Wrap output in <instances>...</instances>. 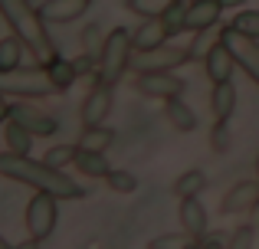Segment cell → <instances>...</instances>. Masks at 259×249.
<instances>
[{
  "label": "cell",
  "instance_id": "1",
  "mask_svg": "<svg viewBox=\"0 0 259 249\" xmlns=\"http://www.w3.org/2000/svg\"><path fill=\"white\" fill-rule=\"evenodd\" d=\"M0 174L7 180L33 187V190H46L59 200H79L82 197V184L72 180L63 167H53L50 161H33L30 154H17L10 147L0 154Z\"/></svg>",
  "mask_w": 259,
  "mask_h": 249
},
{
  "label": "cell",
  "instance_id": "2",
  "mask_svg": "<svg viewBox=\"0 0 259 249\" xmlns=\"http://www.w3.org/2000/svg\"><path fill=\"white\" fill-rule=\"evenodd\" d=\"M0 17L10 26V33H17L26 43L30 56H36L39 63H53V59L59 56L53 39H50V33H46L43 17H39V10L30 0H0Z\"/></svg>",
  "mask_w": 259,
  "mask_h": 249
},
{
  "label": "cell",
  "instance_id": "3",
  "mask_svg": "<svg viewBox=\"0 0 259 249\" xmlns=\"http://www.w3.org/2000/svg\"><path fill=\"white\" fill-rule=\"evenodd\" d=\"M0 89L13 98H46L56 95V82H53L46 63L39 66H17V69H0Z\"/></svg>",
  "mask_w": 259,
  "mask_h": 249
},
{
  "label": "cell",
  "instance_id": "4",
  "mask_svg": "<svg viewBox=\"0 0 259 249\" xmlns=\"http://www.w3.org/2000/svg\"><path fill=\"white\" fill-rule=\"evenodd\" d=\"M132 56H135V39L125 26H115L105 36V46H102L99 56V79L108 85H115L128 69H132Z\"/></svg>",
  "mask_w": 259,
  "mask_h": 249
},
{
  "label": "cell",
  "instance_id": "5",
  "mask_svg": "<svg viewBox=\"0 0 259 249\" xmlns=\"http://www.w3.org/2000/svg\"><path fill=\"white\" fill-rule=\"evenodd\" d=\"M56 223H59V197L36 190L26 204V233L39 243H46L56 233Z\"/></svg>",
  "mask_w": 259,
  "mask_h": 249
},
{
  "label": "cell",
  "instance_id": "6",
  "mask_svg": "<svg viewBox=\"0 0 259 249\" xmlns=\"http://www.w3.org/2000/svg\"><path fill=\"white\" fill-rule=\"evenodd\" d=\"M184 63H190V46H174V43H161L154 49H135L132 56L135 72H167L181 69Z\"/></svg>",
  "mask_w": 259,
  "mask_h": 249
},
{
  "label": "cell",
  "instance_id": "7",
  "mask_svg": "<svg viewBox=\"0 0 259 249\" xmlns=\"http://www.w3.org/2000/svg\"><path fill=\"white\" fill-rule=\"evenodd\" d=\"M135 92L145 95V98H161V102H167V98H174V95H184V79L174 76V69H167V72H138Z\"/></svg>",
  "mask_w": 259,
  "mask_h": 249
},
{
  "label": "cell",
  "instance_id": "8",
  "mask_svg": "<svg viewBox=\"0 0 259 249\" xmlns=\"http://www.w3.org/2000/svg\"><path fill=\"white\" fill-rule=\"evenodd\" d=\"M223 43H227V46H230V53L236 56L240 69L259 85V39L243 36V33H236L233 26L227 23V26H223Z\"/></svg>",
  "mask_w": 259,
  "mask_h": 249
},
{
  "label": "cell",
  "instance_id": "9",
  "mask_svg": "<svg viewBox=\"0 0 259 249\" xmlns=\"http://www.w3.org/2000/svg\"><path fill=\"white\" fill-rule=\"evenodd\" d=\"M115 85L108 82H95L92 89H89V95L82 98V109H79V118H82V125H102L108 118V112H112L115 105Z\"/></svg>",
  "mask_w": 259,
  "mask_h": 249
},
{
  "label": "cell",
  "instance_id": "10",
  "mask_svg": "<svg viewBox=\"0 0 259 249\" xmlns=\"http://www.w3.org/2000/svg\"><path fill=\"white\" fill-rule=\"evenodd\" d=\"M10 118L23 122L33 134H36V138H50V134L59 131V122H56V118L46 115L43 109H36V105H30V102H10Z\"/></svg>",
  "mask_w": 259,
  "mask_h": 249
},
{
  "label": "cell",
  "instance_id": "11",
  "mask_svg": "<svg viewBox=\"0 0 259 249\" xmlns=\"http://www.w3.org/2000/svg\"><path fill=\"white\" fill-rule=\"evenodd\" d=\"M256 200H259V177L256 180H240V184H233L223 193L220 213H227V217H233V213H249V207H253Z\"/></svg>",
  "mask_w": 259,
  "mask_h": 249
},
{
  "label": "cell",
  "instance_id": "12",
  "mask_svg": "<svg viewBox=\"0 0 259 249\" xmlns=\"http://www.w3.org/2000/svg\"><path fill=\"white\" fill-rule=\"evenodd\" d=\"M177 217H181V226L194 236V243L203 233H210V213H207V207L200 204V197H184L181 207H177Z\"/></svg>",
  "mask_w": 259,
  "mask_h": 249
},
{
  "label": "cell",
  "instance_id": "13",
  "mask_svg": "<svg viewBox=\"0 0 259 249\" xmlns=\"http://www.w3.org/2000/svg\"><path fill=\"white\" fill-rule=\"evenodd\" d=\"M39 17H43V23H72V20H79L82 13L89 10V0H43V4L36 7Z\"/></svg>",
  "mask_w": 259,
  "mask_h": 249
},
{
  "label": "cell",
  "instance_id": "14",
  "mask_svg": "<svg viewBox=\"0 0 259 249\" xmlns=\"http://www.w3.org/2000/svg\"><path fill=\"white\" fill-rule=\"evenodd\" d=\"M203 66H207L210 85H213V82H227V79H233V72H236V66H240V63H236V56L230 53V46L220 39V43L203 56Z\"/></svg>",
  "mask_w": 259,
  "mask_h": 249
},
{
  "label": "cell",
  "instance_id": "15",
  "mask_svg": "<svg viewBox=\"0 0 259 249\" xmlns=\"http://www.w3.org/2000/svg\"><path fill=\"white\" fill-rule=\"evenodd\" d=\"M220 13H223V4H220V0H190L184 26H187L190 33H197V30H203V26L220 23Z\"/></svg>",
  "mask_w": 259,
  "mask_h": 249
},
{
  "label": "cell",
  "instance_id": "16",
  "mask_svg": "<svg viewBox=\"0 0 259 249\" xmlns=\"http://www.w3.org/2000/svg\"><path fill=\"white\" fill-rule=\"evenodd\" d=\"M167 36H171V33H167V26H164L161 17H145V23L132 33L135 49H154V46L167 43Z\"/></svg>",
  "mask_w": 259,
  "mask_h": 249
},
{
  "label": "cell",
  "instance_id": "17",
  "mask_svg": "<svg viewBox=\"0 0 259 249\" xmlns=\"http://www.w3.org/2000/svg\"><path fill=\"white\" fill-rule=\"evenodd\" d=\"M210 112H213V118L230 122V115L236 112V85H233V79L213 82V89H210Z\"/></svg>",
  "mask_w": 259,
  "mask_h": 249
},
{
  "label": "cell",
  "instance_id": "18",
  "mask_svg": "<svg viewBox=\"0 0 259 249\" xmlns=\"http://www.w3.org/2000/svg\"><path fill=\"white\" fill-rule=\"evenodd\" d=\"M164 115H167V122H171V128H177V131H184V134H190L197 128V112L184 102V95L167 98L164 102Z\"/></svg>",
  "mask_w": 259,
  "mask_h": 249
},
{
  "label": "cell",
  "instance_id": "19",
  "mask_svg": "<svg viewBox=\"0 0 259 249\" xmlns=\"http://www.w3.org/2000/svg\"><path fill=\"white\" fill-rule=\"evenodd\" d=\"M76 171L85 174V177H105L112 171L105 151H95V147H79L76 151Z\"/></svg>",
  "mask_w": 259,
  "mask_h": 249
},
{
  "label": "cell",
  "instance_id": "20",
  "mask_svg": "<svg viewBox=\"0 0 259 249\" xmlns=\"http://www.w3.org/2000/svg\"><path fill=\"white\" fill-rule=\"evenodd\" d=\"M33 138H36V134H33L23 122H17V118H7V122H4V141H7V147H10V151L30 154Z\"/></svg>",
  "mask_w": 259,
  "mask_h": 249
},
{
  "label": "cell",
  "instance_id": "21",
  "mask_svg": "<svg viewBox=\"0 0 259 249\" xmlns=\"http://www.w3.org/2000/svg\"><path fill=\"white\" fill-rule=\"evenodd\" d=\"M207 174L200 171V167H190V171H184L181 177L174 180V193H177V200H184V197H200L203 190H207Z\"/></svg>",
  "mask_w": 259,
  "mask_h": 249
},
{
  "label": "cell",
  "instance_id": "22",
  "mask_svg": "<svg viewBox=\"0 0 259 249\" xmlns=\"http://www.w3.org/2000/svg\"><path fill=\"white\" fill-rule=\"evenodd\" d=\"M223 39V23H213V26H203V30L194 33V39H190V59H203L210 49H213L217 43Z\"/></svg>",
  "mask_w": 259,
  "mask_h": 249
},
{
  "label": "cell",
  "instance_id": "23",
  "mask_svg": "<svg viewBox=\"0 0 259 249\" xmlns=\"http://www.w3.org/2000/svg\"><path fill=\"white\" fill-rule=\"evenodd\" d=\"M26 43L17 36V33H10V36L0 39V69H17V66H23V56H26Z\"/></svg>",
  "mask_w": 259,
  "mask_h": 249
},
{
  "label": "cell",
  "instance_id": "24",
  "mask_svg": "<svg viewBox=\"0 0 259 249\" xmlns=\"http://www.w3.org/2000/svg\"><path fill=\"white\" fill-rule=\"evenodd\" d=\"M115 141V131L102 125H82V138H79V147H95V151H108V144Z\"/></svg>",
  "mask_w": 259,
  "mask_h": 249
},
{
  "label": "cell",
  "instance_id": "25",
  "mask_svg": "<svg viewBox=\"0 0 259 249\" xmlns=\"http://www.w3.org/2000/svg\"><path fill=\"white\" fill-rule=\"evenodd\" d=\"M46 69H50V76H53V82H56L59 92L69 89V85L79 79V66L69 63V59H63V56H56L53 63H46Z\"/></svg>",
  "mask_w": 259,
  "mask_h": 249
},
{
  "label": "cell",
  "instance_id": "26",
  "mask_svg": "<svg viewBox=\"0 0 259 249\" xmlns=\"http://www.w3.org/2000/svg\"><path fill=\"white\" fill-rule=\"evenodd\" d=\"M187 4H190V0H174V4L164 10V17H161L171 36H177V33H187V26H184V20H187Z\"/></svg>",
  "mask_w": 259,
  "mask_h": 249
},
{
  "label": "cell",
  "instance_id": "27",
  "mask_svg": "<svg viewBox=\"0 0 259 249\" xmlns=\"http://www.w3.org/2000/svg\"><path fill=\"white\" fill-rule=\"evenodd\" d=\"M230 26H233L236 33H243V36L259 39V10H246V7H240L236 17L230 20Z\"/></svg>",
  "mask_w": 259,
  "mask_h": 249
},
{
  "label": "cell",
  "instance_id": "28",
  "mask_svg": "<svg viewBox=\"0 0 259 249\" xmlns=\"http://www.w3.org/2000/svg\"><path fill=\"white\" fill-rule=\"evenodd\" d=\"M105 184H108V190H115V193H135L138 190V177H135L132 171H118V167H112V171L105 174Z\"/></svg>",
  "mask_w": 259,
  "mask_h": 249
},
{
  "label": "cell",
  "instance_id": "29",
  "mask_svg": "<svg viewBox=\"0 0 259 249\" xmlns=\"http://www.w3.org/2000/svg\"><path fill=\"white\" fill-rule=\"evenodd\" d=\"M105 36H108V33H102L99 23H89L85 33H82V53H85V56H92V59H99L102 56V46H105Z\"/></svg>",
  "mask_w": 259,
  "mask_h": 249
},
{
  "label": "cell",
  "instance_id": "30",
  "mask_svg": "<svg viewBox=\"0 0 259 249\" xmlns=\"http://www.w3.org/2000/svg\"><path fill=\"white\" fill-rule=\"evenodd\" d=\"M174 0H125V7L138 17H164V10Z\"/></svg>",
  "mask_w": 259,
  "mask_h": 249
},
{
  "label": "cell",
  "instance_id": "31",
  "mask_svg": "<svg viewBox=\"0 0 259 249\" xmlns=\"http://www.w3.org/2000/svg\"><path fill=\"white\" fill-rule=\"evenodd\" d=\"M148 246L151 249H187V246H197V243H194V236L184 230V233H174V236H154Z\"/></svg>",
  "mask_w": 259,
  "mask_h": 249
},
{
  "label": "cell",
  "instance_id": "32",
  "mask_svg": "<svg viewBox=\"0 0 259 249\" xmlns=\"http://www.w3.org/2000/svg\"><path fill=\"white\" fill-rule=\"evenodd\" d=\"M76 151H79V144L76 147H72V144H56V147L46 151L43 161H50L53 167H66V164H76Z\"/></svg>",
  "mask_w": 259,
  "mask_h": 249
},
{
  "label": "cell",
  "instance_id": "33",
  "mask_svg": "<svg viewBox=\"0 0 259 249\" xmlns=\"http://www.w3.org/2000/svg\"><path fill=\"white\" fill-rule=\"evenodd\" d=\"M210 147L213 151H227L230 147V128L223 118H213V128H210Z\"/></svg>",
  "mask_w": 259,
  "mask_h": 249
},
{
  "label": "cell",
  "instance_id": "34",
  "mask_svg": "<svg viewBox=\"0 0 259 249\" xmlns=\"http://www.w3.org/2000/svg\"><path fill=\"white\" fill-rule=\"evenodd\" d=\"M253 243H256V226L253 223L233 230V236L227 239V246H233V249H246V246H253Z\"/></svg>",
  "mask_w": 259,
  "mask_h": 249
},
{
  "label": "cell",
  "instance_id": "35",
  "mask_svg": "<svg viewBox=\"0 0 259 249\" xmlns=\"http://www.w3.org/2000/svg\"><path fill=\"white\" fill-rule=\"evenodd\" d=\"M197 246H203V249H217V246H223V239H220V236H210V233H203V236L197 239Z\"/></svg>",
  "mask_w": 259,
  "mask_h": 249
},
{
  "label": "cell",
  "instance_id": "36",
  "mask_svg": "<svg viewBox=\"0 0 259 249\" xmlns=\"http://www.w3.org/2000/svg\"><path fill=\"white\" fill-rule=\"evenodd\" d=\"M10 118V102H7V92L0 89V122H7Z\"/></svg>",
  "mask_w": 259,
  "mask_h": 249
},
{
  "label": "cell",
  "instance_id": "37",
  "mask_svg": "<svg viewBox=\"0 0 259 249\" xmlns=\"http://www.w3.org/2000/svg\"><path fill=\"white\" fill-rule=\"evenodd\" d=\"M223 4V10H240V7H246L249 0H220Z\"/></svg>",
  "mask_w": 259,
  "mask_h": 249
},
{
  "label": "cell",
  "instance_id": "38",
  "mask_svg": "<svg viewBox=\"0 0 259 249\" xmlns=\"http://www.w3.org/2000/svg\"><path fill=\"white\" fill-rule=\"evenodd\" d=\"M249 223H253L256 230H259V200H256L253 207H249Z\"/></svg>",
  "mask_w": 259,
  "mask_h": 249
},
{
  "label": "cell",
  "instance_id": "39",
  "mask_svg": "<svg viewBox=\"0 0 259 249\" xmlns=\"http://www.w3.org/2000/svg\"><path fill=\"white\" fill-rule=\"evenodd\" d=\"M7 246H10V243H7V239H4V236H0V249H7Z\"/></svg>",
  "mask_w": 259,
  "mask_h": 249
},
{
  "label": "cell",
  "instance_id": "40",
  "mask_svg": "<svg viewBox=\"0 0 259 249\" xmlns=\"http://www.w3.org/2000/svg\"><path fill=\"white\" fill-rule=\"evenodd\" d=\"M256 177H259V158H256Z\"/></svg>",
  "mask_w": 259,
  "mask_h": 249
}]
</instances>
